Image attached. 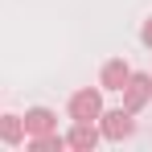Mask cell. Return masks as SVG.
<instances>
[{"label":"cell","mask_w":152,"mask_h":152,"mask_svg":"<svg viewBox=\"0 0 152 152\" xmlns=\"http://www.w3.org/2000/svg\"><path fill=\"white\" fill-rule=\"evenodd\" d=\"M99 115H103V95L99 91L86 86V91H78L74 99H70V119L74 124H95Z\"/></svg>","instance_id":"obj_1"},{"label":"cell","mask_w":152,"mask_h":152,"mask_svg":"<svg viewBox=\"0 0 152 152\" xmlns=\"http://www.w3.org/2000/svg\"><path fill=\"white\" fill-rule=\"evenodd\" d=\"M132 132H136V119H132L127 107H119V111H103V115H99V136H107V140H127Z\"/></svg>","instance_id":"obj_2"},{"label":"cell","mask_w":152,"mask_h":152,"mask_svg":"<svg viewBox=\"0 0 152 152\" xmlns=\"http://www.w3.org/2000/svg\"><path fill=\"white\" fill-rule=\"evenodd\" d=\"M148 99H152V78H148V74H132V78H127V86H124V107L136 115Z\"/></svg>","instance_id":"obj_3"},{"label":"cell","mask_w":152,"mask_h":152,"mask_svg":"<svg viewBox=\"0 0 152 152\" xmlns=\"http://www.w3.org/2000/svg\"><path fill=\"white\" fill-rule=\"evenodd\" d=\"M25 132H33V136L58 132V115H53V111H45V107H33V111H25Z\"/></svg>","instance_id":"obj_4"},{"label":"cell","mask_w":152,"mask_h":152,"mask_svg":"<svg viewBox=\"0 0 152 152\" xmlns=\"http://www.w3.org/2000/svg\"><path fill=\"white\" fill-rule=\"evenodd\" d=\"M127 78H132V70H127L124 58H115V62H107L103 66V91H124Z\"/></svg>","instance_id":"obj_5"},{"label":"cell","mask_w":152,"mask_h":152,"mask_svg":"<svg viewBox=\"0 0 152 152\" xmlns=\"http://www.w3.org/2000/svg\"><path fill=\"white\" fill-rule=\"evenodd\" d=\"M66 144H70V148H95V144H99V127L95 124H74L70 127V136H66Z\"/></svg>","instance_id":"obj_6"},{"label":"cell","mask_w":152,"mask_h":152,"mask_svg":"<svg viewBox=\"0 0 152 152\" xmlns=\"http://www.w3.org/2000/svg\"><path fill=\"white\" fill-rule=\"evenodd\" d=\"M0 140L4 144H21L25 140V115H0Z\"/></svg>","instance_id":"obj_7"},{"label":"cell","mask_w":152,"mask_h":152,"mask_svg":"<svg viewBox=\"0 0 152 152\" xmlns=\"http://www.w3.org/2000/svg\"><path fill=\"white\" fill-rule=\"evenodd\" d=\"M29 148H33V152H58V148H66V136H58V132L33 136V140H29Z\"/></svg>","instance_id":"obj_8"},{"label":"cell","mask_w":152,"mask_h":152,"mask_svg":"<svg viewBox=\"0 0 152 152\" xmlns=\"http://www.w3.org/2000/svg\"><path fill=\"white\" fill-rule=\"evenodd\" d=\"M140 37H144V45H148V50H152V17H148V21H144V29H140Z\"/></svg>","instance_id":"obj_9"}]
</instances>
